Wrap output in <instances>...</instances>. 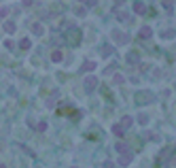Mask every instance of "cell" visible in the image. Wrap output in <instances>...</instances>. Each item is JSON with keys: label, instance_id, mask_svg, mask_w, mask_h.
Wrapping results in <instances>:
<instances>
[{"label": "cell", "instance_id": "6da1fadb", "mask_svg": "<svg viewBox=\"0 0 176 168\" xmlns=\"http://www.w3.org/2000/svg\"><path fill=\"white\" fill-rule=\"evenodd\" d=\"M95 85H98V79H95V77H87V79H85V89H87V92H93Z\"/></svg>", "mask_w": 176, "mask_h": 168}, {"label": "cell", "instance_id": "7a4b0ae2", "mask_svg": "<svg viewBox=\"0 0 176 168\" xmlns=\"http://www.w3.org/2000/svg\"><path fill=\"white\" fill-rule=\"evenodd\" d=\"M113 38H115L117 43H121V45L130 40V36H125V34H123V32H119V30H115V32H113Z\"/></svg>", "mask_w": 176, "mask_h": 168}, {"label": "cell", "instance_id": "3957f363", "mask_svg": "<svg viewBox=\"0 0 176 168\" xmlns=\"http://www.w3.org/2000/svg\"><path fill=\"white\" fill-rule=\"evenodd\" d=\"M4 32H9V34L15 32V23L13 21H4Z\"/></svg>", "mask_w": 176, "mask_h": 168}, {"label": "cell", "instance_id": "277c9868", "mask_svg": "<svg viewBox=\"0 0 176 168\" xmlns=\"http://www.w3.org/2000/svg\"><path fill=\"white\" fill-rule=\"evenodd\" d=\"M62 58H64L62 51H53V53H51V60H53V62H62Z\"/></svg>", "mask_w": 176, "mask_h": 168}, {"label": "cell", "instance_id": "5b68a950", "mask_svg": "<svg viewBox=\"0 0 176 168\" xmlns=\"http://www.w3.org/2000/svg\"><path fill=\"white\" fill-rule=\"evenodd\" d=\"M32 32H34V34H43V32H45V28L40 26V23H34V26H32Z\"/></svg>", "mask_w": 176, "mask_h": 168}, {"label": "cell", "instance_id": "8992f818", "mask_svg": "<svg viewBox=\"0 0 176 168\" xmlns=\"http://www.w3.org/2000/svg\"><path fill=\"white\" fill-rule=\"evenodd\" d=\"M19 47H21V49H30V47H32V43H30V38H23V40L19 43Z\"/></svg>", "mask_w": 176, "mask_h": 168}, {"label": "cell", "instance_id": "52a82bcc", "mask_svg": "<svg viewBox=\"0 0 176 168\" xmlns=\"http://www.w3.org/2000/svg\"><path fill=\"white\" fill-rule=\"evenodd\" d=\"M151 34H153V32H151V28H146V26H144V28L140 30V36H142V38H148Z\"/></svg>", "mask_w": 176, "mask_h": 168}, {"label": "cell", "instance_id": "ba28073f", "mask_svg": "<svg viewBox=\"0 0 176 168\" xmlns=\"http://www.w3.org/2000/svg\"><path fill=\"white\" fill-rule=\"evenodd\" d=\"M132 162V153H125V155H121V164L125 166V164H130Z\"/></svg>", "mask_w": 176, "mask_h": 168}, {"label": "cell", "instance_id": "9c48e42d", "mask_svg": "<svg viewBox=\"0 0 176 168\" xmlns=\"http://www.w3.org/2000/svg\"><path fill=\"white\" fill-rule=\"evenodd\" d=\"M134 11H136V13H144V4H142V2H136V4H134Z\"/></svg>", "mask_w": 176, "mask_h": 168}, {"label": "cell", "instance_id": "30bf717a", "mask_svg": "<svg viewBox=\"0 0 176 168\" xmlns=\"http://www.w3.org/2000/svg\"><path fill=\"white\" fill-rule=\"evenodd\" d=\"M121 126H123V130L128 128V126H132V117H123V124Z\"/></svg>", "mask_w": 176, "mask_h": 168}, {"label": "cell", "instance_id": "8fae6325", "mask_svg": "<svg viewBox=\"0 0 176 168\" xmlns=\"http://www.w3.org/2000/svg\"><path fill=\"white\" fill-rule=\"evenodd\" d=\"M95 68V62H85V66H83V70H93Z\"/></svg>", "mask_w": 176, "mask_h": 168}, {"label": "cell", "instance_id": "7c38bea8", "mask_svg": "<svg viewBox=\"0 0 176 168\" xmlns=\"http://www.w3.org/2000/svg\"><path fill=\"white\" fill-rule=\"evenodd\" d=\"M113 132H115L117 136H121V134H123V126H113Z\"/></svg>", "mask_w": 176, "mask_h": 168}, {"label": "cell", "instance_id": "4fadbf2b", "mask_svg": "<svg viewBox=\"0 0 176 168\" xmlns=\"http://www.w3.org/2000/svg\"><path fill=\"white\" fill-rule=\"evenodd\" d=\"M138 122H140V124H142V126H144V124H146V122H148V119H146V115H144V113H142V115H138Z\"/></svg>", "mask_w": 176, "mask_h": 168}, {"label": "cell", "instance_id": "5bb4252c", "mask_svg": "<svg viewBox=\"0 0 176 168\" xmlns=\"http://www.w3.org/2000/svg\"><path fill=\"white\" fill-rule=\"evenodd\" d=\"M9 15V9L7 7H0V17H7Z\"/></svg>", "mask_w": 176, "mask_h": 168}, {"label": "cell", "instance_id": "9a60e30c", "mask_svg": "<svg viewBox=\"0 0 176 168\" xmlns=\"http://www.w3.org/2000/svg\"><path fill=\"white\" fill-rule=\"evenodd\" d=\"M102 53H104V56H110V53H113V47H104Z\"/></svg>", "mask_w": 176, "mask_h": 168}, {"label": "cell", "instance_id": "2e32d148", "mask_svg": "<svg viewBox=\"0 0 176 168\" xmlns=\"http://www.w3.org/2000/svg\"><path fill=\"white\" fill-rule=\"evenodd\" d=\"M4 47H7V49H13L15 43H13V40H4Z\"/></svg>", "mask_w": 176, "mask_h": 168}, {"label": "cell", "instance_id": "e0dca14e", "mask_svg": "<svg viewBox=\"0 0 176 168\" xmlns=\"http://www.w3.org/2000/svg\"><path fill=\"white\" fill-rule=\"evenodd\" d=\"M163 36H166V38H172V36H174V30H166V34H163Z\"/></svg>", "mask_w": 176, "mask_h": 168}, {"label": "cell", "instance_id": "ac0fdd59", "mask_svg": "<svg viewBox=\"0 0 176 168\" xmlns=\"http://www.w3.org/2000/svg\"><path fill=\"white\" fill-rule=\"evenodd\" d=\"M115 83H123V77L121 75H115Z\"/></svg>", "mask_w": 176, "mask_h": 168}, {"label": "cell", "instance_id": "d6986e66", "mask_svg": "<svg viewBox=\"0 0 176 168\" xmlns=\"http://www.w3.org/2000/svg\"><path fill=\"white\" fill-rule=\"evenodd\" d=\"M38 130H40V132H43V130H47V124H45V122H40V124H38Z\"/></svg>", "mask_w": 176, "mask_h": 168}, {"label": "cell", "instance_id": "ffe728a7", "mask_svg": "<svg viewBox=\"0 0 176 168\" xmlns=\"http://www.w3.org/2000/svg\"><path fill=\"white\" fill-rule=\"evenodd\" d=\"M95 2H98V0H87V4H89V7H93Z\"/></svg>", "mask_w": 176, "mask_h": 168}, {"label": "cell", "instance_id": "44dd1931", "mask_svg": "<svg viewBox=\"0 0 176 168\" xmlns=\"http://www.w3.org/2000/svg\"><path fill=\"white\" fill-rule=\"evenodd\" d=\"M121 2H123V0H117V4H121Z\"/></svg>", "mask_w": 176, "mask_h": 168}, {"label": "cell", "instance_id": "7402d4cb", "mask_svg": "<svg viewBox=\"0 0 176 168\" xmlns=\"http://www.w3.org/2000/svg\"><path fill=\"white\" fill-rule=\"evenodd\" d=\"M0 168H7V166H4V164H0Z\"/></svg>", "mask_w": 176, "mask_h": 168}]
</instances>
